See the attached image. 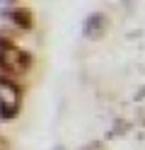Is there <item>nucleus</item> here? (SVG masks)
<instances>
[{
  "instance_id": "nucleus-4",
  "label": "nucleus",
  "mask_w": 145,
  "mask_h": 150,
  "mask_svg": "<svg viewBox=\"0 0 145 150\" xmlns=\"http://www.w3.org/2000/svg\"><path fill=\"white\" fill-rule=\"evenodd\" d=\"M5 17L17 27V29H22V32H29L34 27V15H32L29 7H12V10L5 12Z\"/></svg>"
},
{
  "instance_id": "nucleus-2",
  "label": "nucleus",
  "mask_w": 145,
  "mask_h": 150,
  "mask_svg": "<svg viewBox=\"0 0 145 150\" xmlns=\"http://www.w3.org/2000/svg\"><path fill=\"white\" fill-rule=\"evenodd\" d=\"M22 109V87L12 78L0 75V119L10 121Z\"/></svg>"
},
{
  "instance_id": "nucleus-1",
  "label": "nucleus",
  "mask_w": 145,
  "mask_h": 150,
  "mask_svg": "<svg viewBox=\"0 0 145 150\" xmlns=\"http://www.w3.org/2000/svg\"><path fill=\"white\" fill-rule=\"evenodd\" d=\"M32 68V56L24 49L0 34V75L5 78H24Z\"/></svg>"
},
{
  "instance_id": "nucleus-6",
  "label": "nucleus",
  "mask_w": 145,
  "mask_h": 150,
  "mask_svg": "<svg viewBox=\"0 0 145 150\" xmlns=\"http://www.w3.org/2000/svg\"><path fill=\"white\" fill-rule=\"evenodd\" d=\"M5 3H12V0H5Z\"/></svg>"
},
{
  "instance_id": "nucleus-3",
  "label": "nucleus",
  "mask_w": 145,
  "mask_h": 150,
  "mask_svg": "<svg viewBox=\"0 0 145 150\" xmlns=\"http://www.w3.org/2000/svg\"><path fill=\"white\" fill-rule=\"evenodd\" d=\"M106 27H109V22H106V15H102V12H92V15L82 22V34L87 36V39H102V36L106 34Z\"/></svg>"
},
{
  "instance_id": "nucleus-5",
  "label": "nucleus",
  "mask_w": 145,
  "mask_h": 150,
  "mask_svg": "<svg viewBox=\"0 0 145 150\" xmlns=\"http://www.w3.org/2000/svg\"><path fill=\"white\" fill-rule=\"evenodd\" d=\"M0 150H7V140H5L3 136H0Z\"/></svg>"
}]
</instances>
